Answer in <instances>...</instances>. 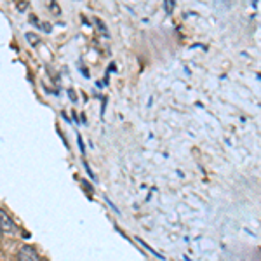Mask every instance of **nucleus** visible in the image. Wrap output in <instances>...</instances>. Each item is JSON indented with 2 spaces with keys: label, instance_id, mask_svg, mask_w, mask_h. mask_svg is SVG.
Returning <instances> with one entry per match:
<instances>
[{
  "label": "nucleus",
  "instance_id": "f257e3e1",
  "mask_svg": "<svg viewBox=\"0 0 261 261\" xmlns=\"http://www.w3.org/2000/svg\"><path fill=\"white\" fill-rule=\"evenodd\" d=\"M0 230H2L4 233H14L16 231L14 221L11 220L9 214L4 211V209H0Z\"/></svg>",
  "mask_w": 261,
  "mask_h": 261
},
{
  "label": "nucleus",
  "instance_id": "f03ea898",
  "mask_svg": "<svg viewBox=\"0 0 261 261\" xmlns=\"http://www.w3.org/2000/svg\"><path fill=\"white\" fill-rule=\"evenodd\" d=\"M19 261H40L39 256H37L35 249L32 246H23L19 249V254H18Z\"/></svg>",
  "mask_w": 261,
  "mask_h": 261
},
{
  "label": "nucleus",
  "instance_id": "7ed1b4c3",
  "mask_svg": "<svg viewBox=\"0 0 261 261\" xmlns=\"http://www.w3.org/2000/svg\"><path fill=\"white\" fill-rule=\"evenodd\" d=\"M27 39H28V42H33V45H37V44H39V37H37V35H33V33H28V35H27Z\"/></svg>",
  "mask_w": 261,
  "mask_h": 261
},
{
  "label": "nucleus",
  "instance_id": "20e7f679",
  "mask_svg": "<svg viewBox=\"0 0 261 261\" xmlns=\"http://www.w3.org/2000/svg\"><path fill=\"white\" fill-rule=\"evenodd\" d=\"M172 9H174V2H172V0H166V11L171 12Z\"/></svg>",
  "mask_w": 261,
  "mask_h": 261
},
{
  "label": "nucleus",
  "instance_id": "39448f33",
  "mask_svg": "<svg viewBox=\"0 0 261 261\" xmlns=\"http://www.w3.org/2000/svg\"><path fill=\"white\" fill-rule=\"evenodd\" d=\"M96 24H98V27L101 28V32H103V33H107V27H105V24H103V23H101V21H99V19H96Z\"/></svg>",
  "mask_w": 261,
  "mask_h": 261
},
{
  "label": "nucleus",
  "instance_id": "423d86ee",
  "mask_svg": "<svg viewBox=\"0 0 261 261\" xmlns=\"http://www.w3.org/2000/svg\"><path fill=\"white\" fill-rule=\"evenodd\" d=\"M27 7H28V2H21L19 6H18V9H19V11H24Z\"/></svg>",
  "mask_w": 261,
  "mask_h": 261
}]
</instances>
